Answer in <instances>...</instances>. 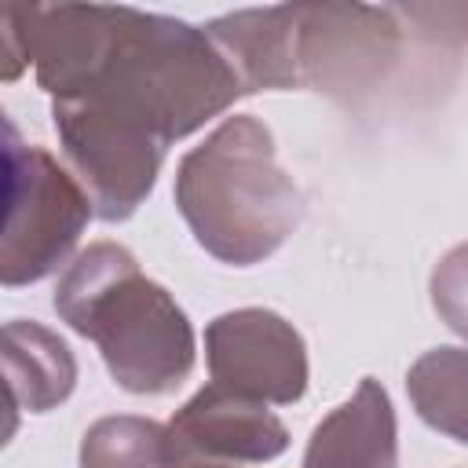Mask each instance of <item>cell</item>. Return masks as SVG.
I'll list each match as a JSON object with an SVG mask.
<instances>
[{
	"mask_svg": "<svg viewBox=\"0 0 468 468\" xmlns=\"http://www.w3.org/2000/svg\"><path fill=\"white\" fill-rule=\"evenodd\" d=\"M4 77L33 66L51 99H91L176 143L227 113L241 84L201 26L106 4L4 7Z\"/></svg>",
	"mask_w": 468,
	"mask_h": 468,
	"instance_id": "1",
	"label": "cell"
},
{
	"mask_svg": "<svg viewBox=\"0 0 468 468\" xmlns=\"http://www.w3.org/2000/svg\"><path fill=\"white\" fill-rule=\"evenodd\" d=\"M55 311L99 347L106 373L128 395H172L194 373L197 340L186 311L117 241H91L66 263Z\"/></svg>",
	"mask_w": 468,
	"mask_h": 468,
	"instance_id": "2",
	"label": "cell"
},
{
	"mask_svg": "<svg viewBox=\"0 0 468 468\" xmlns=\"http://www.w3.org/2000/svg\"><path fill=\"white\" fill-rule=\"evenodd\" d=\"M172 194L194 241L230 267L263 263L303 219V194L278 165L271 128L252 113L227 117L186 150Z\"/></svg>",
	"mask_w": 468,
	"mask_h": 468,
	"instance_id": "3",
	"label": "cell"
},
{
	"mask_svg": "<svg viewBox=\"0 0 468 468\" xmlns=\"http://www.w3.org/2000/svg\"><path fill=\"white\" fill-rule=\"evenodd\" d=\"M4 205L0 282L7 289L55 274L95 216L77 176L44 146L22 143L11 121H4Z\"/></svg>",
	"mask_w": 468,
	"mask_h": 468,
	"instance_id": "4",
	"label": "cell"
},
{
	"mask_svg": "<svg viewBox=\"0 0 468 468\" xmlns=\"http://www.w3.org/2000/svg\"><path fill=\"white\" fill-rule=\"evenodd\" d=\"M292 88L344 106L373 95L402 62L410 29L395 4H285Z\"/></svg>",
	"mask_w": 468,
	"mask_h": 468,
	"instance_id": "5",
	"label": "cell"
},
{
	"mask_svg": "<svg viewBox=\"0 0 468 468\" xmlns=\"http://www.w3.org/2000/svg\"><path fill=\"white\" fill-rule=\"evenodd\" d=\"M51 124L95 216L102 223L132 219L150 197L172 143L91 99H51Z\"/></svg>",
	"mask_w": 468,
	"mask_h": 468,
	"instance_id": "6",
	"label": "cell"
},
{
	"mask_svg": "<svg viewBox=\"0 0 468 468\" xmlns=\"http://www.w3.org/2000/svg\"><path fill=\"white\" fill-rule=\"evenodd\" d=\"M205 362L212 384L267 406L300 402L311 380L300 329L267 307H238L212 318L205 325Z\"/></svg>",
	"mask_w": 468,
	"mask_h": 468,
	"instance_id": "7",
	"label": "cell"
},
{
	"mask_svg": "<svg viewBox=\"0 0 468 468\" xmlns=\"http://www.w3.org/2000/svg\"><path fill=\"white\" fill-rule=\"evenodd\" d=\"M176 464H267L289 450V428L267 402L219 384L194 391L168 420Z\"/></svg>",
	"mask_w": 468,
	"mask_h": 468,
	"instance_id": "8",
	"label": "cell"
},
{
	"mask_svg": "<svg viewBox=\"0 0 468 468\" xmlns=\"http://www.w3.org/2000/svg\"><path fill=\"white\" fill-rule=\"evenodd\" d=\"M300 468H399V420L377 377H362L351 399L314 424Z\"/></svg>",
	"mask_w": 468,
	"mask_h": 468,
	"instance_id": "9",
	"label": "cell"
},
{
	"mask_svg": "<svg viewBox=\"0 0 468 468\" xmlns=\"http://www.w3.org/2000/svg\"><path fill=\"white\" fill-rule=\"evenodd\" d=\"M4 380L11 410L48 413L73 395L77 358L69 344L48 325L33 318H11L4 325Z\"/></svg>",
	"mask_w": 468,
	"mask_h": 468,
	"instance_id": "10",
	"label": "cell"
},
{
	"mask_svg": "<svg viewBox=\"0 0 468 468\" xmlns=\"http://www.w3.org/2000/svg\"><path fill=\"white\" fill-rule=\"evenodd\" d=\"M417 417L439 435L468 446V347H431L406 373Z\"/></svg>",
	"mask_w": 468,
	"mask_h": 468,
	"instance_id": "11",
	"label": "cell"
},
{
	"mask_svg": "<svg viewBox=\"0 0 468 468\" xmlns=\"http://www.w3.org/2000/svg\"><path fill=\"white\" fill-rule=\"evenodd\" d=\"M80 468H179L168 439V424L135 413L99 417L77 453Z\"/></svg>",
	"mask_w": 468,
	"mask_h": 468,
	"instance_id": "12",
	"label": "cell"
},
{
	"mask_svg": "<svg viewBox=\"0 0 468 468\" xmlns=\"http://www.w3.org/2000/svg\"><path fill=\"white\" fill-rule=\"evenodd\" d=\"M428 292H431V307L439 322L461 340H468V241L453 245L435 263Z\"/></svg>",
	"mask_w": 468,
	"mask_h": 468,
	"instance_id": "13",
	"label": "cell"
},
{
	"mask_svg": "<svg viewBox=\"0 0 468 468\" xmlns=\"http://www.w3.org/2000/svg\"><path fill=\"white\" fill-rule=\"evenodd\" d=\"M395 11L431 48L457 51L468 44V4H395Z\"/></svg>",
	"mask_w": 468,
	"mask_h": 468,
	"instance_id": "14",
	"label": "cell"
},
{
	"mask_svg": "<svg viewBox=\"0 0 468 468\" xmlns=\"http://www.w3.org/2000/svg\"><path fill=\"white\" fill-rule=\"evenodd\" d=\"M186 468H230V464H186Z\"/></svg>",
	"mask_w": 468,
	"mask_h": 468,
	"instance_id": "15",
	"label": "cell"
}]
</instances>
